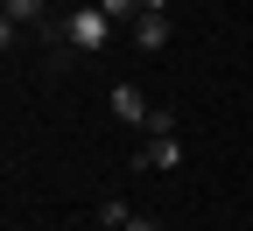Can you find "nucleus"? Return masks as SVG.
Listing matches in <instances>:
<instances>
[{"mask_svg": "<svg viewBox=\"0 0 253 231\" xmlns=\"http://www.w3.org/2000/svg\"><path fill=\"white\" fill-rule=\"evenodd\" d=\"M113 14L106 7H71V14H63V42H71V49H84V56H99L106 42H113Z\"/></svg>", "mask_w": 253, "mask_h": 231, "instance_id": "f257e3e1", "label": "nucleus"}, {"mask_svg": "<svg viewBox=\"0 0 253 231\" xmlns=\"http://www.w3.org/2000/svg\"><path fill=\"white\" fill-rule=\"evenodd\" d=\"M49 7H56V0H0V21H14V28H42V21H56Z\"/></svg>", "mask_w": 253, "mask_h": 231, "instance_id": "f03ea898", "label": "nucleus"}, {"mask_svg": "<svg viewBox=\"0 0 253 231\" xmlns=\"http://www.w3.org/2000/svg\"><path fill=\"white\" fill-rule=\"evenodd\" d=\"M113 112H120V119L141 133V119H148L155 105H148V91H141V84H113Z\"/></svg>", "mask_w": 253, "mask_h": 231, "instance_id": "7ed1b4c3", "label": "nucleus"}, {"mask_svg": "<svg viewBox=\"0 0 253 231\" xmlns=\"http://www.w3.org/2000/svg\"><path fill=\"white\" fill-rule=\"evenodd\" d=\"M134 168L148 175V168H183V140H148L141 154H134Z\"/></svg>", "mask_w": 253, "mask_h": 231, "instance_id": "20e7f679", "label": "nucleus"}, {"mask_svg": "<svg viewBox=\"0 0 253 231\" xmlns=\"http://www.w3.org/2000/svg\"><path fill=\"white\" fill-rule=\"evenodd\" d=\"M169 28H176L169 14H141V21H134V49H162V42H169Z\"/></svg>", "mask_w": 253, "mask_h": 231, "instance_id": "39448f33", "label": "nucleus"}, {"mask_svg": "<svg viewBox=\"0 0 253 231\" xmlns=\"http://www.w3.org/2000/svg\"><path fill=\"white\" fill-rule=\"evenodd\" d=\"M141 133H148V140H176V112H169V105H155V112L141 119Z\"/></svg>", "mask_w": 253, "mask_h": 231, "instance_id": "423d86ee", "label": "nucleus"}, {"mask_svg": "<svg viewBox=\"0 0 253 231\" xmlns=\"http://www.w3.org/2000/svg\"><path fill=\"white\" fill-rule=\"evenodd\" d=\"M99 7H106L113 21H126V28H134V21H141V0H99Z\"/></svg>", "mask_w": 253, "mask_h": 231, "instance_id": "0eeeda50", "label": "nucleus"}, {"mask_svg": "<svg viewBox=\"0 0 253 231\" xmlns=\"http://www.w3.org/2000/svg\"><path fill=\"white\" fill-rule=\"evenodd\" d=\"M126 217H134L126 203H99V224H113V231H126Z\"/></svg>", "mask_w": 253, "mask_h": 231, "instance_id": "6e6552de", "label": "nucleus"}, {"mask_svg": "<svg viewBox=\"0 0 253 231\" xmlns=\"http://www.w3.org/2000/svg\"><path fill=\"white\" fill-rule=\"evenodd\" d=\"M126 231H162V224H155V217H126Z\"/></svg>", "mask_w": 253, "mask_h": 231, "instance_id": "1a4fd4ad", "label": "nucleus"}, {"mask_svg": "<svg viewBox=\"0 0 253 231\" xmlns=\"http://www.w3.org/2000/svg\"><path fill=\"white\" fill-rule=\"evenodd\" d=\"M141 14H169V0H141Z\"/></svg>", "mask_w": 253, "mask_h": 231, "instance_id": "9d476101", "label": "nucleus"}, {"mask_svg": "<svg viewBox=\"0 0 253 231\" xmlns=\"http://www.w3.org/2000/svg\"><path fill=\"white\" fill-rule=\"evenodd\" d=\"M246 231H253V224H246Z\"/></svg>", "mask_w": 253, "mask_h": 231, "instance_id": "9b49d317", "label": "nucleus"}]
</instances>
